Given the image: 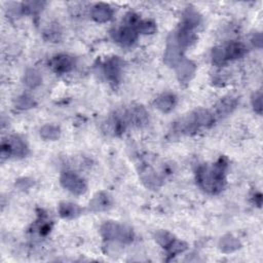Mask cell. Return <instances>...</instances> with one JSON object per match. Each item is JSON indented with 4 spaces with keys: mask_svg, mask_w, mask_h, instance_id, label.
<instances>
[{
    "mask_svg": "<svg viewBox=\"0 0 263 263\" xmlns=\"http://www.w3.org/2000/svg\"><path fill=\"white\" fill-rule=\"evenodd\" d=\"M200 23H201V15L198 13L197 10L194 9V7L189 6L183 12L180 25L195 30L200 25Z\"/></svg>",
    "mask_w": 263,
    "mask_h": 263,
    "instance_id": "obj_21",
    "label": "cell"
},
{
    "mask_svg": "<svg viewBox=\"0 0 263 263\" xmlns=\"http://www.w3.org/2000/svg\"><path fill=\"white\" fill-rule=\"evenodd\" d=\"M253 200H254V202H255L258 206H260L261 203H262V195H261V193H260V192L255 193L254 196H253Z\"/></svg>",
    "mask_w": 263,
    "mask_h": 263,
    "instance_id": "obj_35",
    "label": "cell"
},
{
    "mask_svg": "<svg viewBox=\"0 0 263 263\" xmlns=\"http://www.w3.org/2000/svg\"><path fill=\"white\" fill-rule=\"evenodd\" d=\"M238 105V99L234 96H225L221 98L215 106V115L225 117L233 112Z\"/></svg>",
    "mask_w": 263,
    "mask_h": 263,
    "instance_id": "obj_15",
    "label": "cell"
},
{
    "mask_svg": "<svg viewBox=\"0 0 263 263\" xmlns=\"http://www.w3.org/2000/svg\"><path fill=\"white\" fill-rule=\"evenodd\" d=\"M172 33L182 50H185L187 47L191 46L197 39L195 30L181 26V25H179L178 29Z\"/></svg>",
    "mask_w": 263,
    "mask_h": 263,
    "instance_id": "obj_13",
    "label": "cell"
},
{
    "mask_svg": "<svg viewBox=\"0 0 263 263\" xmlns=\"http://www.w3.org/2000/svg\"><path fill=\"white\" fill-rule=\"evenodd\" d=\"M43 37L46 41L49 42H60L62 38V30L59 24L52 23L46 27V29L43 32Z\"/></svg>",
    "mask_w": 263,
    "mask_h": 263,
    "instance_id": "obj_26",
    "label": "cell"
},
{
    "mask_svg": "<svg viewBox=\"0 0 263 263\" xmlns=\"http://www.w3.org/2000/svg\"><path fill=\"white\" fill-rule=\"evenodd\" d=\"M187 249V243L183 240H180L178 238H174L165 248V253L170 258H173L181 253H183L184 251H186Z\"/></svg>",
    "mask_w": 263,
    "mask_h": 263,
    "instance_id": "obj_27",
    "label": "cell"
},
{
    "mask_svg": "<svg viewBox=\"0 0 263 263\" xmlns=\"http://www.w3.org/2000/svg\"><path fill=\"white\" fill-rule=\"evenodd\" d=\"M114 14L113 8L107 3H96L90 9V16L97 23H107Z\"/></svg>",
    "mask_w": 263,
    "mask_h": 263,
    "instance_id": "obj_16",
    "label": "cell"
},
{
    "mask_svg": "<svg viewBox=\"0 0 263 263\" xmlns=\"http://www.w3.org/2000/svg\"><path fill=\"white\" fill-rule=\"evenodd\" d=\"M224 58L226 62L237 60L242 58L247 53V46L242 42L231 41L226 45L222 46Z\"/></svg>",
    "mask_w": 263,
    "mask_h": 263,
    "instance_id": "obj_17",
    "label": "cell"
},
{
    "mask_svg": "<svg viewBox=\"0 0 263 263\" xmlns=\"http://www.w3.org/2000/svg\"><path fill=\"white\" fill-rule=\"evenodd\" d=\"M100 233L107 241L130 243L135 238V233L130 227L114 221H106L103 223L100 228Z\"/></svg>",
    "mask_w": 263,
    "mask_h": 263,
    "instance_id": "obj_3",
    "label": "cell"
},
{
    "mask_svg": "<svg viewBox=\"0 0 263 263\" xmlns=\"http://www.w3.org/2000/svg\"><path fill=\"white\" fill-rule=\"evenodd\" d=\"M176 75L181 83H188L196 72V65L191 60L183 57L175 67Z\"/></svg>",
    "mask_w": 263,
    "mask_h": 263,
    "instance_id": "obj_12",
    "label": "cell"
},
{
    "mask_svg": "<svg viewBox=\"0 0 263 263\" xmlns=\"http://www.w3.org/2000/svg\"><path fill=\"white\" fill-rule=\"evenodd\" d=\"M83 210L76 203L70 201H63L58 206V213L61 218L71 220L79 217Z\"/></svg>",
    "mask_w": 263,
    "mask_h": 263,
    "instance_id": "obj_20",
    "label": "cell"
},
{
    "mask_svg": "<svg viewBox=\"0 0 263 263\" xmlns=\"http://www.w3.org/2000/svg\"><path fill=\"white\" fill-rule=\"evenodd\" d=\"M127 124L124 111L117 112L103 123V130L111 136H120L124 133Z\"/></svg>",
    "mask_w": 263,
    "mask_h": 263,
    "instance_id": "obj_9",
    "label": "cell"
},
{
    "mask_svg": "<svg viewBox=\"0 0 263 263\" xmlns=\"http://www.w3.org/2000/svg\"><path fill=\"white\" fill-rule=\"evenodd\" d=\"M140 179L143 184L150 189H157L162 183V179L159 177V175H157L155 171L148 165L141 167Z\"/></svg>",
    "mask_w": 263,
    "mask_h": 263,
    "instance_id": "obj_19",
    "label": "cell"
},
{
    "mask_svg": "<svg viewBox=\"0 0 263 263\" xmlns=\"http://www.w3.org/2000/svg\"><path fill=\"white\" fill-rule=\"evenodd\" d=\"M251 105L253 107V110L261 115L262 114V92L260 90L255 91L251 97Z\"/></svg>",
    "mask_w": 263,
    "mask_h": 263,
    "instance_id": "obj_32",
    "label": "cell"
},
{
    "mask_svg": "<svg viewBox=\"0 0 263 263\" xmlns=\"http://www.w3.org/2000/svg\"><path fill=\"white\" fill-rule=\"evenodd\" d=\"M124 62L119 57H109L102 63V72L110 83L116 84L119 82Z\"/></svg>",
    "mask_w": 263,
    "mask_h": 263,
    "instance_id": "obj_6",
    "label": "cell"
},
{
    "mask_svg": "<svg viewBox=\"0 0 263 263\" xmlns=\"http://www.w3.org/2000/svg\"><path fill=\"white\" fill-rule=\"evenodd\" d=\"M13 104L17 110H23V111L32 109V108L36 107V105H37L35 99L28 93H23V95H20L18 97H16Z\"/></svg>",
    "mask_w": 263,
    "mask_h": 263,
    "instance_id": "obj_25",
    "label": "cell"
},
{
    "mask_svg": "<svg viewBox=\"0 0 263 263\" xmlns=\"http://www.w3.org/2000/svg\"><path fill=\"white\" fill-rule=\"evenodd\" d=\"M60 183L69 192L75 195L84 194L87 190L85 180L72 171H65L60 176Z\"/></svg>",
    "mask_w": 263,
    "mask_h": 263,
    "instance_id": "obj_5",
    "label": "cell"
},
{
    "mask_svg": "<svg viewBox=\"0 0 263 263\" xmlns=\"http://www.w3.org/2000/svg\"><path fill=\"white\" fill-rule=\"evenodd\" d=\"M33 184H34L33 180L29 178H21L16 180L15 187H17L20 190H27V189H30L33 186Z\"/></svg>",
    "mask_w": 263,
    "mask_h": 263,
    "instance_id": "obj_33",
    "label": "cell"
},
{
    "mask_svg": "<svg viewBox=\"0 0 263 263\" xmlns=\"http://www.w3.org/2000/svg\"><path fill=\"white\" fill-rule=\"evenodd\" d=\"M154 237H155V240L158 245H160L163 249L175 238V236L166 231V230H158L155 232L154 234Z\"/></svg>",
    "mask_w": 263,
    "mask_h": 263,
    "instance_id": "obj_31",
    "label": "cell"
},
{
    "mask_svg": "<svg viewBox=\"0 0 263 263\" xmlns=\"http://www.w3.org/2000/svg\"><path fill=\"white\" fill-rule=\"evenodd\" d=\"M183 51L181 47L178 45L173 33H171L167 37L166 41V47L163 54V61L165 65L168 67L175 68L176 65L181 61V59L184 57Z\"/></svg>",
    "mask_w": 263,
    "mask_h": 263,
    "instance_id": "obj_10",
    "label": "cell"
},
{
    "mask_svg": "<svg viewBox=\"0 0 263 263\" xmlns=\"http://www.w3.org/2000/svg\"><path fill=\"white\" fill-rule=\"evenodd\" d=\"M110 35L112 39L120 44L121 46H132L138 39V31L136 28L126 26V25H121L118 28L113 29L110 32Z\"/></svg>",
    "mask_w": 263,
    "mask_h": 263,
    "instance_id": "obj_7",
    "label": "cell"
},
{
    "mask_svg": "<svg viewBox=\"0 0 263 263\" xmlns=\"http://www.w3.org/2000/svg\"><path fill=\"white\" fill-rule=\"evenodd\" d=\"M211 60H212V64L217 67H221L227 63L224 58L222 46H216L212 49Z\"/></svg>",
    "mask_w": 263,
    "mask_h": 263,
    "instance_id": "obj_30",
    "label": "cell"
},
{
    "mask_svg": "<svg viewBox=\"0 0 263 263\" xmlns=\"http://www.w3.org/2000/svg\"><path fill=\"white\" fill-rule=\"evenodd\" d=\"M23 82L28 88H36L41 84L42 76L36 69L29 68L24 73Z\"/></svg>",
    "mask_w": 263,
    "mask_h": 263,
    "instance_id": "obj_23",
    "label": "cell"
},
{
    "mask_svg": "<svg viewBox=\"0 0 263 263\" xmlns=\"http://www.w3.org/2000/svg\"><path fill=\"white\" fill-rule=\"evenodd\" d=\"M124 114L127 123L130 125L143 127L149 122V113L146 108L141 105L130 107L129 109L124 111Z\"/></svg>",
    "mask_w": 263,
    "mask_h": 263,
    "instance_id": "obj_11",
    "label": "cell"
},
{
    "mask_svg": "<svg viewBox=\"0 0 263 263\" xmlns=\"http://www.w3.org/2000/svg\"><path fill=\"white\" fill-rule=\"evenodd\" d=\"M178 102L177 96L172 91L161 92L154 100V106L162 113H170L174 110Z\"/></svg>",
    "mask_w": 263,
    "mask_h": 263,
    "instance_id": "obj_14",
    "label": "cell"
},
{
    "mask_svg": "<svg viewBox=\"0 0 263 263\" xmlns=\"http://www.w3.org/2000/svg\"><path fill=\"white\" fill-rule=\"evenodd\" d=\"M39 135L45 141H55L61 137V128L54 124H44L39 129Z\"/></svg>",
    "mask_w": 263,
    "mask_h": 263,
    "instance_id": "obj_24",
    "label": "cell"
},
{
    "mask_svg": "<svg viewBox=\"0 0 263 263\" xmlns=\"http://www.w3.org/2000/svg\"><path fill=\"white\" fill-rule=\"evenodd\" d=\"M111 205H112L111 196L105 191H100L92 196V198L89 201L88 208L91 212H104L109 210Z\"/></svg>",
    "mask_w": 263,
    "mask_h": 263,
    "instance_id": "obj_18",
    "label": "cell"
},
{
    "mask_svg": "<svg viewBox=\"0 0 263 263\" xmlns=\"http://www.w3.org/2000/svg\"><path fill=\"white\" fill-rule=\"evenodd\" d=\"M218 248L222 253L230 254L240 249L241 243L238 240V238H236L232 234H225L219 239Z\"/></svg>",
    "mask_w": 263,
    "mask_h": 263,
    "instance_id": "obj_22",
    "label": "cell"
},
{
    "mask_svg": "<svg viewBox=\"0 0 263 263\" xmlns=\"http://www.w3.org/2000/svg\"><path fill=\"white\" fill-rule=\"evenodd\" d=\"M29 153V147L27 143L17 136H9L3 139L1 142V157L9 158H23Z\"/></svg>",
    "mask_w": 263,
    "mask_h": 263,
    "instance_id": "obj_4",
    "label": "cell"
},
{
    "mask_svg": "<svg viewBox=\"0 0 263 263\" xmlns=\"http://www.w3.org/2000/svg\"><path fill=\"white\" fill-rule=\"evenodd\" d=\"M75 65H76L75 58L68 53L55 54L48 62V66L57 74L69 73L75 68Z\"/></svg>",
    "mask_w": 263,
    "mask_h": 263,
    "instance_id": "obj_8",
    "label": "cell"
},
{
    "mask_svg": "<svg viewBox=\"0 0 263 263\" xmlns=\"http://www.w3.org/2000/svg\"><path fill=\"white\" fill-rule=\"evenodd\" d=\"M251 41H252V43H253L256 47L261 48V46H262V34H261L260 32L255 33V34L253 35Z\"/></svg>",
    "mask_w": 263,
    "mask_h": 263,
    "instance_id": "obj_34",
    "label": "cell"
},
{
    "mask_svg": "<svg viewBox=\"0 0 263 263\" xmlns=\"http://www.w3.org/2000/svg\"><path fill=\"white\" fill-rule=\"evenodd\" d=\"M228 160L221 156L213 164H200L195 170V180L200 189L209 194H219L226 185Z\"/></svg>",
    "mask_w": 263,
    "mask_h": 263,
    "instance_id": "obj_1",
    "label": "cell"
},
{
    "mask_svg": "<svg viewBox=\"0 0 263 263\" xmlns=\"http://www.w3.org/2000/svg\"><path fill=\"white\" fill-rule=\"evenodd\" d=\"M45 2L42 1H29V2H25L21 5V9H22V13H26V14H37L39 13L43 7L45 6Z\"/></svg>",
    "mask_w": 263,
    "mask_h": 263,
    "instance_id": "obj_28",
    "label": "cell"
},
{
    "mask_svg": "<svg viewBox=\"0 0 263 263\" xmlns=\"http://www.w3.org/2000/svg\"><path fill=\"white\" fill-rule=\"evenodd\" d=\"M215 122V115L206 109H196L188 117L176 122L175 129L182 134L195 133L200 128L211 127Z\"/></svg>",
    "mask_w": 263,
    "mask_h": 263,
    "instance_id": "obj_2",
    "label": "cell"
},
{
    "mask_svg": "<svg viewBox=\"0 0 263 263\" xmlns=\"http://www.w3.org/2000/svg\"><path fill=\"white\" fill-rule=\"evenodd\" d=\"M157 30L156 23L151 18H145L141 20L137 26V31L140 34L144 35H151L154 34Z\"/></svg>",
    "mask_w": 263,
    "mask_h": 263,
    "instance_id": "obj_29",
    "label": "cell"
}]
</instances>
